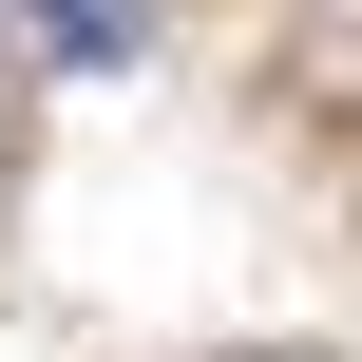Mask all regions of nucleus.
<instances>
[{"instance_id":"nucleus-1","label":"nucleus","mask_w":362,"mask_h":362,"mask_svg":"<svg viewBox=\"0 0 362 362\" xmlns=\"http://www.w3.org/2000/svg\"><path fill=\"white\" fill-rule=\"evenodd\" d=\"M19 38H38L57 76H115V57L153 38V19H134V0H19Z\"/></svg>"}]
</instances>
